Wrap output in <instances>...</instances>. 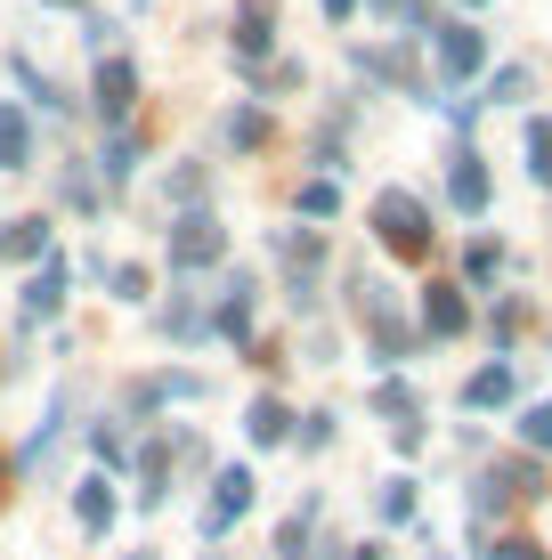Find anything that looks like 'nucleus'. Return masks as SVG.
Listing matches in <instances>:
<instances>
[{
    "label": "nucleus",
    "instance_id": "f257e3e1",
    "mask_svg": "<svg viewBox=\"0 0 552 560\" xmlns=\"http://www.w3.org/2000/svg\"><path fill=\"white\" fill-rule=\"evenodd\" d=\"M366 220H374V244H383V253H398V260H431V211H423V196H407V187H383Z\"/></svg>",
    "mask_w": 552,
    "mask_h": 560
},
{
    "label": "nucleus",
    "instance_id": "f03ea898",
    "mask_svg": "<svg viewBox=\"0 0 552 560\" xmlns=\"http://www.w3.org/2000/svg\"><path fill=\"white\" fill-rule=\"evenodd\" d=\"M220 253H227V228L212 211H179V220H171V268H179V277H203Z\"/></svg>",
    "mask_w": 552,
    "mask_h": 560
},
{
    "label": "nucleus",
    "instance_id": "7ed1b4c3",
    "mask_svg": "<svg viewBox=\"0 0 552 560\" xmlns=\"http://www.w3.org/2000/svg\"><path fill=\"white\" fill-rule=\"evenodd\" d=\"M277 260H284V277H293V301H301V308H317V268H326V236H309V228H284V236H277Z\"/></svg>",
    "mask_w": 552,
    "mask_h": 560
},
{
    "label": "nucleus",
    "instance_id": "20e7f679",
    "mask_svg": "<svg viewBox=\"0 0 552 560\" xmlns=\"http://www.w3.org/2000/svg\"><path fill=\"white\" fill-rule=\"evenodd\" d=\"M98 114L106 122H130V106H139V57H122V49H106L98 57Z\"/></svg>",
    "mask_w": 552,
    "mask_h": 560
},
{
    "label": "nucleus",
    "instance_id": "39448f33",
    "mask_svg": "<svg viewBox=\"0 0 552 560\" xmlns=\"http://www.w3.org/2000/svg\"><path fill=\"white\" fill-rule=\"evenodd\" d=\"M480 66H488V33L471 25V16H455V25H439V73H447V82H471Z\"/></svg>",
    "mask_w": 552,
    "mask_h": 560
},
{
    "label": "nucleus",
    "instance_id": "423d86ee",
    "mask_svg": "<svg viewBox=\"0 0 552 560\" xmlns=\"http://www.w3.org/2000/svg\"><path fill=\"white\" fill-rule=\"evenodd\" d=\"M488 196H496V187H488V163H480V154H471V139H463V147L447 154V203L480 220V211H488Z\"/></svg>",
    "mask_w": 552,
    "mask_h": 560
},
{
    "label": "nucleus",
    "instance_id": "0eeeda50",
    "mask_svg": "<svg viewBox=\"0 0 552 560\" xmlns=\"http://www.w3.org/2000/svg\"><path fill=\"white\" fill-rule=\"evenodd\" d=\"M66 284H73V260H66V253H49L42 268H33V284H25V317H33V325L57 317V308H66Z\"/></svg>",
    "mask_w": 552,
    "mask_h": 560
},
{
    "label": "nucleus",
    "instance_id": "6e6552de",
    "mask_svg": "<svg viewBox=\"0 0 552 560\" xmlns=\"http://www.w3.org/2000/svg\"><path fill=\"white\" fill-rule=\"evenodd\" d=\"M269 49H277V0H244V9H236V57L260 66Z\"/></svg>",
    "mask_w": 552,
    "mask_h": 560
},
{
    "label": "nucleus",
    "instance_id": "1a4fd4ad",
    "mask_svg": "<svg viewBox=\"0 0 552 560\" xmlns=\"http://www.w3.org/2000/svg\"><path fill=\"white\" fill-rule=\"evenodd\" d=\"M463 325H471L463 284H431V293H423V334H431V341H455Z\"/></svg>",
    "mask_w": 552,
    "mask_h": 560
},
{
    "label": "nucleus",
    "instance_id": "9d476101",
    "mask_svg": "<svg viewBox=\"0 0 552 560\" xmlns=\"http://www.w3.org/2000/svg\"><path fill=\"white\" fill-rule=\"evenodd\" d=\"M244 504H252V479H244V471H220V479H212V512H203V536H227V528L244 520Z\"/></svg>",
    "mask_w": 552,
    "mask_h": 560
},
{
    "label": "nucleus",
    "instance_id": "9b49d317",
    "mask_svg": "<svg viewBox=\"0 0 552 560\" xmlns=\"http://www.w3.org/2000/svg\"><path fill=\"white\" fill-rule=\"evenodd\" d=\"M49 253H57V236H49L42 211H25V220L0 228V260H49Z\"/></svg>",
    "mask_w": 552,
    "mask_h": 560
},
{
    "label": "nucleus",
    "instance_id": "f8f14e48",
    "mask_svg": "<svg viewBox=\"0 0 552 560\" xmlns=\"http://www.w3.org/2000/svg\"><path fill=\"white\" fill-rule=\"evenodd\" d=\"M220 139L236 147V154H260V147L277 139V122H269V106H260V98H244V106H236V114L220 122Z\"/></svg>",
    "mask_w": 552,
    "mask_h": 560
},
{
    "label": "nucleus",
    "instance_id": "ddd939ff",
    "mask_svg": "<svg viewBox=\"0 0 552 560\" xmlns=\"http://www.w3.org/2000/svg\"><path fill=\"white\" fill-rule=\"evenodd\" d=\"M357 66H366L374 82H398V90H414V98H423V66H414L407 49H357Z\"/></svg>",
    "mask_w": 552,
    "mask_h": 560
},
{
    "label": "nucleus",
    "instance_id": "4468645a",
    "mask_svg": "<svg viewBox=\"0 0 552 560\" xmlns=\"http://www.w3.org/2000/svg\"><path fill=\"white\" fill-rule=\"evenodd\" d=\"M179 398H203V382H196V374H155V382H139V390H130V407L155 415V407H179Z\"/></svg>",
    "mask_w": 552,
    "mask_h": 560
},
{
    "label": "nucleus",
    "instance_id": "2eb2a0df",
    "mask_svg": "<svg viewBox=\"0 0 552 560\" xmlns=\"http://www.w3.org/2000/svg\"><path fill=\"white\" fill-rule=\"evenodd\" d=\"M252 293H260L252 277H227V301H220V317H212L227 341H244V334H252Z\"/></svg>",
    "mask_w": 552,
    "mask_h": 560
},
{
    "label": "nucleus",
    "instance_id": "dca6fc26",
    "mask_svg": "<svg viewBox=\"0 0 552 560\" xmlns=\"http://www.w3.org/2000/svg\"><path fill=\"white\" fill-rule=\"evenodd\" d=\"M520 154H528V179H537V187H552V114H528Z\"/></svg>",
    "mask_w": 552,
    "mask_h": 560
},
{
    "label": "nucleus",
    "instance_id": "f3484780",
    "mask_svg": "<svg viewBox=\"0 0 552 560\" xmlns=\"http://www.w3.org/2000/svg\"><path fill=\"white\" fill-rule=\"evenodd\" d=\"M33 163V122L16 106H0V171H25Z\"/></svg>",
    "mask_w": 552,
    "mask_h": 560
},
{
    "label": "nucleus",
    "instance_id": "a211bd4d",
    "mask_svg": "<svg viewBox=\"0 0 552 560\" xmlns=\"http://www.w3.org/2000/svg\"><path fill=\"white\" fill-rule=\"evenodd\" d=\"M73 512H82V528H90V536H106V520H114V488H106V479H82V488H73Z\"/></svg>",
    "mask_w": 552,
    "mask_h": 560
},
{
    "label": "nucleus",
    "instance_id": "6ab92c4d",
    "mask_svg": "<svg viewBox=\"0 0 552 560\" xmlns=\"http://www.w3.org/2000/svg\"><path fill=\"white\" fill-rule=\"evenodd\" d=\"M504 398H512V365H480L463 382V407H504Z\"/></svg>",
    "mask_w": 552,
    "mask_h": 560
},
{
    "label": "nucleus",
    "instance_id": "aec40b11",
    "mask_svg": "<svg viewBox=\"0 0 552 560\" xmlns=\"http://www.w3.org/2000/svg\"><path fill=\"white\" fill-rule=\"evenodd\" d=\"M301 220H333V211H341V179H326V171H317V179H301Z\"/></svg>",
    "mask_w": 552,
    "mask_h": 560
},
{
    "label": "nucleus",
    "instance_id": "412c9836",
    "mask_svg": "<svg viewBox=\"0 0 552 560\" xmlns=\"http://www.w3.org/2000/svg\"><path fill=\"white\" fill-rule=\"evenodd\" d=\"M57 196H66L73 211H98V203H106V196H98V179H90V171H82V154H73V163L57 171Z\"/></svg>",
    "mask_w": 552,
    "mask_h": 560
},
{
    "label": "nucleus",
    "instance_id": "4be33fe9",
    "mask_svg": "<svg viewBox=\"0 0 552 560\" xmlns=\"http://www.w3.org/2000/svg\"><path fill=\"white\" fill-rule=\"evenodd\" d=\"M130 171H139V130L114 122V139H106V179H130Z\"/></svg>",
    "mask_w": 552,
    "mask_h": 560
},
{
    "label": "nucleus",
    "instance_id": "5701e85b",
    "mask_svg": "<svg viewBox=\"0 0 552 560\" xmlns=\"http://www.w3.org/2000/svg\"><path fill=\"white\" fill-rule=\"evenodd\" d=\"M106 284H114V301H146V293H155V277H146L139 260H114V268H106Z\"/></svg>",
    "mask_w": 552,
    "mask_h": 560
},
{
    "label": "nucleus",
    "instance_id": "b1692460",
    "mask_svg": "<svg viewBox=\"0 0 552 560\" xmlns=\"http://www.w3.org/2000/svg\"><path fill=\"white\" fill-rule=\"evenodd\" d=\"M496 268H504V244H496V236H480V244L463 253V277H471V284H488Z\"/></svg>",
    "mask_w": 552,
    "mask_h": 560
},
{
    "label": "nucleus",
    "instance_id": "393cba45",
    "mask_svg": "<svg viewBox=\"0 0 552 560\" xmlns=\"http://www.w3.org/2000/svg\"><path fill=\"white\" fill-rule=\"evenodd\" d=\"M284 431H293V415H284L277 398H260V407H252V439H260V447H277Z\"/></svg>",
    "mask_w": 552,
    "mask_h": 560
},
{
    "label": "nucleus",
    "instance_id": "a878e982",
    "mask_svg": "<svg viewBox=\"0 0 552 560\" xmlns=\"http://www.w3.org/2000/svg\"><path fill=\"white\" fill-rule=\"evenodd\" d=\"M374 407H383L390 431H398V422H414V390H407V382H383V390H374Z\"/></svg>",
    "mask_w": 552,
    "mask_h": 560
},
{
    "label": "nucleus",
    "instance_id": "bb28decb",
    "mask_svg": "<svg viewBox=\"0 0 552 560\" xmlns=\"http://www.w3.org/2000/svg\"><path fill=\"white\" fill-rule=\"evenodd\" d=\"M488 98H496V106L528 98V66H496V82H488ZM488 98H480V106H488Z\"/></svg>",
    "mask_w": 552,
    "mask_h": 560
},
{
    "label": "nucleus",
    "instance_id": "cd10ccee",
    "mask_svg": "<svg viewBox=\"0 0 552 560\" xmlns=\"http://www.w3.org/2000/svg\"><path fill=\"white\" fill-rule=\"evenodd\" d=\"M163 334H171V341L203 334V308H196V301H171V308H163Z\"/></svg>",
    "mask_w": 552,
    "mask_h": 560
},
{
    "label": "nucleus",
    "instance_id": "c85d7f7f",
    "mask_svg": "<svg viewBox=\"0 0 552 560\" xmlns=\"http://www.w3.org/2000/svg\"><path fill=\"white\" fill-rule=\"evenodd\" d=\"M520 439H528V447H544V455H552V398H544V407H528V415H520Z\"/></svg>",
    "mask_w": 552,
    "mask_h": 560
},
{
    "label": "nucleus",
    "instance_id": "c756f323",
    "mask_svg": "<svg viewBox=\"0 0 552 560\" xmlns=\"http://www.w3.org/2000/svg\"><path fill=\"white\" fill-rule=\"evenodd\" d=\"M203 196V163H179L171 171V203H196Z\"/></svg>",
    "mask_w": 552,
    "mask_h": 560
},
{
    "label": "nucleus",
    "instance_id": "7c9ffc66",
    "mask_svg": "<svg viewBox=\"0 0 552 560\" xmlns=\"http://www.w3.org/2000/svg\"><path fill=\"white\" fill-rule=\"evenodd\" d=\"M414 512V488H407V479H390V488H383V520H407Z\"/></svg>",
    "mask_w": 552,
    "mask_h": 560
},
{
    "label": "nucleus",
    "instance_id": "2f4dec72",
    "mask_svg": "<svg viewBox=\"0 0 552 560\" xmlns=\"http://www.w3.org/2000/svg\"><path fill=\"white\" fill-rule=\"evenodd\" d=\"M439 106H447V122H455V130H471V122H480V98H439Z\"/></svg>",
    "mask_w": 552,
    "mask_h": 560
},
{
    "label": "nucleus",
    "instance_id": "473e14b6",
    "mask_svg": "<svg viewBox=\"0 0 552 560\" xmlns=\"http://www.w3.org/2000/svg\"><path fill=\"white\" fill-rule=\"evenodd\" d=\"M496 560H544V545H528V536H504Z\"/></svg>",
    "mask_w": 552,
    "mask_h": 560
},
{
    "label": "nucleus",
    "instance_id": "72a5a7b5",
    "mask_svg": "<svg viewBox=\"0 0 552 560\" xmlns=\"http://www.w3.org/2000/svg\"><path fill=\"white\" fill-rule=\"evenodd\" d=\"M326 9V25H341V16H357V0H317Z\"/></svg>",
    "mask_w": 552,
    "mask_h": 560
},
{
    "label": "nucleus",
    "instance_id": "f704fd0d",
    "mask_svg": "<svg viewBox=\"0 0 552 560\" xmlns=\"http://www.w3.org/2000/svg\"><path fill=\"white\" fill-rule=\"evenodd\" d=\"M455 9H488V0H455Z\"/></svg>",
    "mask_w": 552,
    "mask_h": 560
},
{
    "label": "nucleus",
    "instance_id": "c9c22d12",
    "mask_svg": "<svg viewBox=\"0 0 552 560\" xmlns=\"http://www.w3.org/2000/svg\"><path fill=\"white\" fill-rule=\"evenodd\" d=\"M49 9H82V0H49Z\"/></svg>",
    "mask_w": 552,
    "mask_h": 560
},
{
    "label": "nucleus",
    "instance_id": "e433bc0d",
    "mask_svg": "<svg viewBox=\"0 0 552 560\" xmlns=\"http://www.w3.org/2000/svg\"><path fill=\"white\" fill-rule=\"evenodd\" d=\"M366 560H383V552H366Z\"/></svg>",
    "mask_w": 552,
    "mask_h": 560
},
{
    "label": "nucleus",
    "instance_id": "4c0bfd02",
    "mask_svg": "<svg viewBox=\"0 0 552 560\" xmlns=\"http://www.w3.org/2000/svg\"><path fill=\"white\" fill-rule=\"evenodd\" d=\"M0 495H9V488H0Z\"/></svg>",
    "mask_w": 552,
    "mask_h": 560
}]
</instances>
